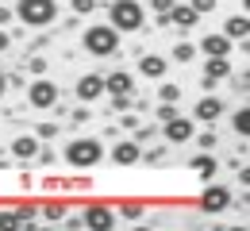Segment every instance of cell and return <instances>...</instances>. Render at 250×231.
<instances>
[{"instance_id": "cell-1", "label": "cell", "mask_w": 250, "mask_h": 231, "mask_svg": "<svg viewBox=\"0 0 250 231\" xmlns=\"http://www.w3.org/2000/svg\"><path fill=\"white\" fill-rule=\"evenodd\" d=\"M12 16L23 23V27H50L58 20V4L54 0H16Z\"/></svg>"}, {"instance_id": "cell-2", "label": "cell", "mask_w": 250, "mask_h": 231, "mask_svg": "<svg viewBox=\"0 0 250 231\" xmlns=\"http://www.w3.org/2000/svg\"><path fill=\"white\" fill-rule=\"evenodd\" d=\"M81 46H85L93 58H112V54H120V31H116L112 23H93V27H85Z\"/></svg>"}, {"instance_id": "cell-3", "label": "cell", "mask_w": 250, "mask_h": 231, "mask_svg": "<svg viewBox=\"0 0 250 231\" xmlns=\"http://www.w3.org/2000/svg\"><path fill=\"white\" fill-rule=\"evenodd\" d=\"M108 20H112V27L120 35H131L146 23V8L139 0H112L108 4Z\"/></svg>"}, {"instance_id": "cell-4", "label": "cell", "mask_w": 250, "mask_h": 231, "mask_svg": "<svg viewBox=\"0 0 250 231\" xmlns=\"http://www.w3.org/2000/svg\"><path fill=\"white\" fill-rule=\"evenodd\" d=\"M65 162L73 169H93L104 162V143L100 139H73L65 143Z\"/></svg>"}, {"instance_id": "cell-5", "label": "cell", "mask_w": 250, "mask_h": 231, "mask_svg": "<svg viewBox=\"0 0 250 231\" xmlns=\"http://www.w3.org/2000/svg\"><path fill=\"white\" fill-rule=\"evenodd\" d=\"M27 104H31V108H39V112L54 108V104H58V85H54V81H46V77L39 73L31 85H27Z\"/></svg>"}, {"instance_id": "cell-6", "label": "cell", "mask_w": 250, "mask_h": 231, "mask_svg": "<svg viewBox=\"0 0 250 231\" xmlns=\"http://www.w3.org/2000/svg\"><path fill=\"white\" fill-rule=\"evenodd\" d=\"M81 224H85V228H93V231L116 228V208H112V204H104V200H93V204H85Z\"/></svg>"}, {"instance_id": "cell-7", "label": "cell", "mask_w": 250, "mask_h": 231, "mask_svg": "<svg viewBox=\"0 0 250 231\" xmlns=\"http://www.w3.org/2000/svg\"><path fill=\"white\" fill-rule=\"evenodd\" d=\"M200 208H204L208 216H216V212H223V208H231V189H227V185H216V181H204Z\"/></svg>"}, {"instance_id": "cell-8", "label": "cell", "mask_w": 250, "mask_h": 231, "mask_svg": "<svg viewBox=\"0 0 250 231\" xmlns=\"http://www.w3.org/2000/svg\"><path fill=\"white\" fill-rule=\"evenodd\" d=\"M192 135H196V127H192V120L188 116H169L166 124H162V139L166 143H192Z\"/></svg>"}, {"instance_id": "cell-9", "label": "cell", "mask_w": 250, "mask_h": 231, "mask_svg": "<svg viewBox=\"0 0 250 231\" xmlns=\"http://www.w3.org/2000/svg\"><path fill=\"white\" fill-rule=\"evenodd\" d=\"M227 77H231V58H204V77H200L204 93H212L219 81H227Z\"/></svg>"}, {"instance_id": "cell-10", "label": "cell", "mask_w": 250, "mask_h": 231, "mask_svg": "<svg viewBox=\"0 0 250 231\" xmlns=\"http://www.w3.org/2000/svg\"><path fill=\"white\" fill-rule=\"evenodd\" d=\"M77 100L81 104H93V100L104 97V73H85V77H77Z\"/></svg>"}, {"instance_id": "cell-11", "label": "cell", "mask_w": 250, "mask_h": 231, "mask_svg": "<svg viewBox=\"0 0 250 231\" xmlns=\"http://www.w3.org/2000/svg\"><path fill=\"white\" fill-rule=\"evenodd\" d=\"M39 147H42V139L39 135H20V139H12V158L16 162H35V154H39Z\"/></svg>"}, {"instance_id": "cell-12", "label": "cell", "mask_w": 250, "mask_h": 231, "mask_svg": "<svg viewBox=\"0 0 250 231\" xmlns=\"http://www.w3.org/2000/svg\"><path fill=\"white\" fill-rule=\"evenodd\" d=\"M112 162H116V166H135V162H143V143H135V139L116 143V147H112Z\"/></svg>"}, {"instance_id": "cell-13", "label": "cell", "mask_w": 250, "mask_h": 231, "mask_svg": "<svg viewBox=\"0 0 250 231\" xmlns=\"http://www.w3.org/2000/svg\"><path fill=\"white\" fill-rule=\"evenodd\" d=\"M192 116H196L200 124H216L219 116H223V100L212 97V93H208V97H200V100H196V108H192Z\"/></svg>"}, {"instance_id": "cell-14", "label": "cell", "mask_w": 250, "mask_h": 231, "mask_svg": "<svg viewBox=\"0 0 250 231\" xmlns=\"http://www.w3.org/2000/svg\"><path fill=\"white\" fill-rule=\"evenodd\" d=\"M188 169H192L200 181H212V177L219 173V162H216V154H212V150H200V154L188 162Z\"/></svg>"}, {"instance_id": "cell-15", "label": "cell", "mask_w": 250, "mask_h": 231, "mask_svg": "<svg viewBox=\"0 0 250 231\" xmlns=\"http://www.w3.org/2000/svg\"><path fill=\"white\" fill-rule=\"evenodd\" d=\"M104 93L112 97V93H131L135 97V77L127 73V69H112L108 77H104Z\"/></svg>"}, {"instance_id": "cell-16", "label": "cell", "mask_w": 250, "mask_h": 231, "mask_svg": "<svg viewBox=\"0 0 250 231\" xmlns=\"http://www.w3.org/2000/svg\"><path fill=\"white\" fill-rule=\"evenodd\" d=\"M200 50H204V58H231V39L227 35H204Z\"/></svg>"}, {"instance_id": "cell-17", "label": "cell", "mask_w": 250, "mask_h": 231, "mask_svg": "<svg viewBox=\"0 0 250 231\" xmlns=\"http://www.w3.org/2000/svg\"><path fill=\"white\" fill-rule=\"evenodd\" d=\"M196 20H200V16H196L188 4H177V0H173V8L166 12V23H177V27H185V31H188V27H196Z\"/></svg>"}, {"instance_id": "cell-18", "label": "cell", "mask_w": 250, "mask_h": 231, "mask_svg": "<svg viewBox=\"0 0 250 231\" xmlns=\"http://www.w3.org/2000/svg\"><path fill=\"white\" fill-rule=\"evenodd\" d=\"M139 73L150 77V81H162V77H166V58H162V54H143V58H139Z\"/></svg>"}, {"instance_id": "cell-19", "label": "cell", "mask_w": 250, "mask_h": 231, "mask_svg": "<svg viewBox=\"0 0 250 231\" xmlns=\"http://www.w3.org/2000/svg\"><path fill=\"white\" fill-rule=\"evenodd\" d=\"M223 35H227L231 42H235V39L247 42V39H250V20H247V16H231V20L223 23Z\"/></svg>"}, {"instance_id": "cell-20", "label": "cell", "mask_w": 250, "mask_h": 231, "mask_svg": "<svg viewBox=\"0 0 250 231\" xmlns=\"http://www.w3.org/2000/svg\"><path fill=\"white\" fill-rule=\"evenodd\" d=\"M231 127H235V135H239V139H247V135H250V108H239V112H235Z\"/></svg>"}, {"instance_id": "cell-21", "label": "cell", "mask_w": 250, "mask_h": 231, "mask_svg": "<svg viewBox=\"0 0 250 231\" xmlns=\"http://www.w3.org/2000/svg\"><path fill=\"white\" fill-rule=\"evenodd\" d=\"M143 212H146L143 200H124V204H120V216H124V220H143Z\"/></svg>"}, {"instance_id": "cell-22", "label": "cell", "mask_w": 250, "mask_h": 231, "mask_svg": "<svg viewBox=\"0 0 250 231\" xmlns=\"http://www.w3.org/2000/svg\"><path fill=\"white\" fill-rule=\"evenodd\" d=\"M158 97L166 100V104H177V100H181V85H173V81H162V89H158Z\"/></svg>"}, {"instance_id": "cell-23", "label": "cell", "mask_w": 250, "mask_h": 231, "mask_svg": "<svg viewBox=\"0 0 250 231\" xmlns=\"http://www.w3.org/2000/svg\"><path fill=\"white\" fill-rule=\"evenodd\" d=\"M42 216H46L50 224H58V220L65 216V204H62V200H50V204H42Z\"/></svg>"}, {"instance_id": "cell-24", "label": "cell", "mask_w": 250, "mask_h": 231, "mask_svg": "<svg viewBox=\"0 0 250 231\" xmlns=\"http://www.w3.org/2000/svg\"><path fill=\"white\" fill-rule=\"evenodd\" d=\"M173 58H177V62H192V58H196V46H192V42H177V46H173Z\"/></svg>"}, {"instance_id": "cell-25", "label": "cell", "mask_w": 250, "mask_h": 231, "mask_svg": "<svg viewBox=\"0 0 250 231\" xmlns=\"http://www.w3.org/2000/svg\"><path fill=\"white\" fill-rule=\"evenodd\" d=\"M16 216H20V228H31L35 224V204H16Z\"/></svg>"}, {"instance_id": "cell-26", "label": "cell", "mask_w": 250, "mask_h": 231, "mask_svg": "<svg viewBox=\"0 0 250 231\" xmlns=\"http://www.w3.org/2000/svg\"><path fill=\"white\" fill-rule=\"evenodd\" d=\"M131 104H135V97H131V93H112V112H127Z\"/></svg>"}, {"instance_id": "cell-27", "label": "cell", "mask_w": 250, "mask_h": 231, "mask_svg": "<svg viewBox=\"0 0 250 231\" xmlns=\"http://www.w3.org/2000/svg\"><path fill=\"white\" fill-rule=\"evenodd\" d=\"M192 139L200 143V150H212V147H216V143H219V139H216V131H212V127H208V131H200V135H192Z\"/></svg>"}, {"instance_id": "cell-28", "label": "cell", "mask_w": 250, "mask_h": 231, "mask_svg": "<svg viewBox=\"0 0 250 231\" xmlns=\"http://www.w3.org/2000/svg\"><path fill=\"white\" fill-rule=\"evenodd\" d=\"M188 8L196 16H208V12H216V0H188Z\"/></svg>"}, {"instance_id": "cell-29", "label": "cell", "mask_w": 250, "mask_h": 231, "mask_svg": "<svg viewBox=\"0 0 250 231\" xmlns=\"http://www.w3.org/2000/svg\"><path fill=\"white\" fill-rule=\"evenodd\" d=\"M73 12H77V16H93V12H96V0H73Z\"/></svg>"}, {"instance_id": "cell-30", "label": "cell", "mask_w": 250, "mask_h": 231, "mask_svg": "<svg viewBox=\"0 0 250 231\" xmlns=\"http://www.w3.org/2000/svg\"><path fill=\"white\" fill-rule=\"evenodd\" d=\"M0 228H20V216H16V208H12V212H0Z\"/></svg>"}, {"instance_id": "cell-31", "label": "cell", "mask_w": 250, "mask_h": 231, "mask_svg": "<svg viewBox=\"0 0 250 231\" xmlns=\"http://www.w3.org/2000/svg\"><path fill=\"white\" fill-rule=\"evenodd\" d=\"M169 116H177V104H166V100H162V104H158V120L166 124Z\"/></svg>"}, {"instance_id": "cell-32", "label": "cell", "mask_w": 250, "mask_h": 231, "mask_svg": "<svg viewBox=\"0 0 250 231\" xmlns=\"http://www.w3.org/2000/svg\"><path fill=\"white\" fill-rule=\"evenodd\" d=\"M169 8H173V0H150V12H154V16H166Z\"/></svg>"}, {"instance_id": "cell-33", "label": "cell", "mask_w": 250, "mask_h": 231, "mask_svg": "<svg viewBox=\"0 0 250 231\" xmlns=\"http://www.w3.org/2000/svg\"><path fill=\"white\" fill-rule=\"evenodd\" d=\"M39 139H54V135H58V124H39Z\"/></svg>"}, {"instance_id": "cell-34", "label": "cell", "mask_w": 250, "mask_h": 231, "mask_svg": "<svg viewBox=\"0 0 250 231\" xmlns=\"http://www.w3.org/2000/svg\"><path fill=\"white\" fill-rule=\"evenodd\" d=\"M158 127H135V143H146V139H154Z\"/></svg>"}, {"instance_id": "cell-35", "label": "cell", "mask_w": 250, "mask_h": 231, "mask_svg": "<svg viewBox=\"0 0 250 231\" xmlns=\"http://www.w3.org/2000/svg\"><path fill=\"white\" fill-rule=\"evenodd\" d=\"M27 69L39 77V73H46V62H42V58H31V62H27Z\"/></svg>"}, {"instance_id": "cell-36", "label": "cell", "mask_w": 250, "mask_h": 231, "mask_svg": "<svg viewBox=\"0 0 250 231\" xmlns=\"http://www.w3.org/2000/svg\"><path fill=\"white\" fill-rule=\"evenodd\" d=\"M12 20H16V16H12V8H4V4H0V27H8Z\"/></svg>"}, {"instance_id": "cell-37", "label": "cell", "mask_w": 250, "mask_h": 231, "mask_svg": "<svg viewBox=\"0 0 250 231\" xmlns=\"http://www.w3.org/2000/svg\"><path fill=\"white\" fill-rule=\"evenodd\" d=\"M8 46H12V35H8V27H0V54H4Z\"/></svg>"}, {"instance_id": "cell-38", "label": "cell", "mask_w": 250, "mask_h": 231, "mask_svg": "<svg viewBox=\"0 0 250 231\" xmlns=\"http://www.w3.org/2000/svg\"><path fill=\"white\" fill-rule=\"evenodd\" d=\"M120 124H124L127 131H135V127H139V116H124V120H120Z\"/></svg>"}, {"instance_id": "cell-39", "label": "cell", "mask_w": 250, "mask_h": 231, "mask_svg": "<svg viewBox=\"0 0 250 231\" xmlns=\"http://www.w3.org/2000/svg\"><path fill=\"white\" fill-rule=\"evenodd\" d=\"M4 93H8V77L0 73V100H4Z\"/></svg>"}]
</instances>
